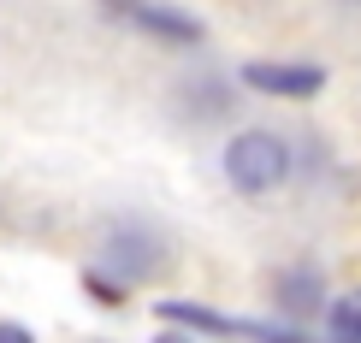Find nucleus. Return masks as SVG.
Here are the masks:
<instances>
[{
	"label": "nucleus",
	"instance_id": "nucleus-8",
	"mask_svg": "<svg viewBox=\"0 0 361 343\" xmlns=\"http://www.w3.org/2000/svg\"><path fill=\"white\" fill-rule=\"evenodd\" d=\"M0 343H36V337H30L24 325H12V320H0Z\"/></svg>",
	"mask_w": 361,
	"mask_h": 343
},
{
	"label": "nucleus",
	"instance_id": "nucleus-1",
	"mask_svg": "<svg viewBox=\"0 0 361 343\" xmlns=\"http://www.w3.org/2000/svg\"><path fill=\"white\" fill-rule=\"evenodd\" d=\"M166 261H172L166 231H154L148 219H118V225L101 237V266L89 273V290L118 296V285H142V278L166 273Z\"/></svg>",
	"mask_w": 361,
	"mask_h": 343
},
{
	"label": "nucleus",
	"instance_id": "nucleus-7",
	"mask_svg": "<svg viewBox=\"0 0 361 343\" xmlns=\"http://www.w3.org/2000/svg\"><path fill=\"white\" fill-rule=\"evenodd\" d=\"M101 6H107V12H113V18H137V12L148 6V0H101Z\"/></svg>",
	"mask_w": 361,
	"mask_h": 343
},
{
	"label": "nucleus",
	"instance_id": "nucleus-4",
	"mask_svg": "<svg viewBox=\"0 0 361 343\" xmlns=\"http://www.w3.org/2000/svg\"><path fill=\"white\" fill-rule=\"evenodd\" d=\"M273 308H279V320L326 314V278L314 273V266H284V273L273 278Z\"/></svg>",
	"mask_w": 361,
	"mask_h": 343
},
{
	"label": "nucleus",
	"instance_id": "nucleus-5",
	"mask_svg": "<svg viewBox=\"0 0 361 343\" xmlns=\"http://www.w3.org/2000/svg\"><path fill=\"white\" fill-rule=\"evenodd\" d=\"M142 30V36H154V42H172V48H195V42L207 36V24L195 18V12H184V6H160V0H148V6L130 18Z\"/></svg>",
	"mask_w": 361,
	"mask_h": 343
},
{
	"label": "nucleus",
	"instance_id": "nucleus-10",
	"mask_svg": "<svg viewBox=\"0 0 361 343\" xmlns=\"http://www.w3.org/2000/svg\"><path fill=\"white\" fill-rule=\"evenodd\" d=\"M338 6H361V0H338Z\"/></svg>",
	"mask_w": 361,
	"mask_h": 343
},
{
	"label": "nucleus",
	"instance_id": "nucleus-9",
	"mask_svg": "<svg viewBox=\"0 0 361 343\" xmlns=\"http://www.w3.org/2000/svg\"><path fill=\"white\" fill-rule=\"evenodd\" d=\"M154 343H195V337H190V332H160Z\"/></svg>",
	"mask_w": 361,
	"mask_h": 343
},
{
	"label": "nucleus",
	"instance_id": "nucleus-3",
	"mask_svg": "<svg viewBox=\"0 0 361 343\" xmlns=\"http://www.w3.org/2000/svg\"><path fill=\"white\" fill-rule=\"evenodd\" d=\"M237 77H243V89L273 95V101H314L332 83V71H326L320 59H249Z\"/></svg>",
	"mask_w": 361,
	"mask_h": 343
},
{
	"label": "nucleus",
	"instance_id": "nucleus-6",
	"mask_svg": "<svg viewBox=\"0 0 361 343\" xmlns=\"http://www.w3.org/2000/svg\"><path fill=\"white\" fill-rule=\"evenodd\" d=\"M326 332H332V343H361V285L332 296V308H326Z\"/></svg>",
	"mask_w": 361,
	"mask_h": 343
},
{
	"label": "nucleus",
	"instance_id": "nucleus-2",
	"mask_svg": "<svg viewBox=\"0 0 361 343\" xmlns=\"http://www.w3.org/2000/svg\"><path fill=\"white\" fill-rule=\"evenodd\" d=\"M290 166H296L290 142L273 137V130H237L225 142V184L237 196H273V189H284Z\"/></svg>",
	"mask_w": 361,
	"mask_h": 343
}]
</instances>
